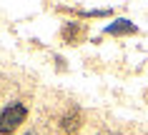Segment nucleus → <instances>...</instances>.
I'll return each mask as SVG.
<instances>
[{
	"mask_svg": "<svg viewBox=\"0 0 148 135\" xmlns=\"http://www.w3.org/2000/svg\"><path fill=\"white\" fill-rule=\"evenodd\" d=\"M25 118H28V110H25V105H20V103H13V105H8V108H3V110H0V135H13V130H15Z\"/></svg>",
	"mask_w": 148,
	"mask_h": 135,
	"instance_id": "f257e3e1",
	"label": "nucleus"
},
{
	"mask_svg": "<svg viewBox=\"0 0 148 135\" xmlns=\"http://www.w3.org/2000/svg\"><path fill=\"white\" fill-rule=\"evenodd\" d=\"M80 123H78V113H70V115H65L63 118V123H60V128L63 130H75Z\"/></svg>",
	"mask_w": 148,
	"mask_h": 135,
	"instance_id": "7ed1b4c3",
	"label": "nucleus"
},
{
	"mask_svg": "<svg viewBox=\"0 0 148 135\" xmlns=\"http://www.w3.org/2000/svg\"><path fill=\"white\" fill-rule=\"evenodd\" d=\"M25 135H35V133H25Z\"/></svg>",
	"mask_w": 148,
	"mask_h": 135,
	"instance_id": "39448f33",
	"label": "nucleus"
},
{
	"mask_svg": "<svg viewBox=\"0 0 148 135\" xmlns=\"http://www.w3.org/2000/svg\"><path fill=\"white\" fill-rule=\"evenodd\" d=\"M106 33L108 35H131V33H136V25L131 20H116L106 28Z\"/></svg>",
	"mask_w": 148,
	"mask_h": 135,
	"instance_id": "f03ea898",
	"label": "nucleus"
},
{
	"mask_svg": "<svg viewBox=\"0 0 148 135\" xmlns=\"http://www.w3.org/2000/svg\"><path fill=\"white\" fill-rule=\"evenodd\" d=\"M83 15L86 18H103V15H110V10H86Z\"/></svg>",
	"mask_w": 148,
	"mask_h": 135,
	"instance_id": "20e7f679",
	"label": "nucleus"
}]
</instances>
